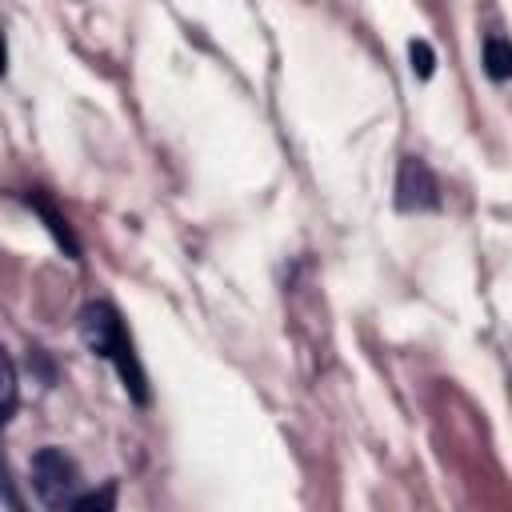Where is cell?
<instances>
[{
    "instance_id": "1",
    "label": "cell",
    "mask_w": 512,
    "mask_h": 512,
    "mask_svg": "<svg viewBox=\"0 0 512 512\" xmlns=\"http://www.w3.org/2000/svg\"><path fill=\"white\" fill-rule=\"evenodd\" d=\"M80 336H84V344H88L96 356H104V360L120 372L128 396H132L136 404H148V380H144V368H140V360H136V352H132L128 332H124V324H120V312H116L112 304H104V300L88 304V308L80 312Z\"/></svg>"
},
{
    "instance_id": "2",
    "label": "cell",
    "mask_w": 512,
    "mask_h": 512,
    "mask_svg": "<svg viewBox=\"0 0 512 512\" xmlns=\"http://www.w3.org/2000/svg\"><path fill=\"white\" fill-rule=\"evenodd\" d=\"M32 488L44 500L48 512H68L84 492L76 460L64 448H52V444L32 456Z\"/></svg>"
},
{
    "instance_id": "3",
    "label": "cell",
    "mask_w": 512,
    "mask_h": 512,
    "mask_svg": "<svg viewBox=\"0 0 512 512\" xmlns=\"http://www.w3.org/2000/svg\"><path fill=\"white\" fill-rule=\"evenodd\" d=\"M436 180H432V172H428V164L420 160V156H408L404 164H400V180H396V204L404 208V212H412V208H436Z\"/></svg>"
},
{
    "instance_id": "4",
    "label": "cell",
    "mask_w": 512,
    "mask_h": 512,
    "mask_svg": "<svg viewBox=\"0 0 512 512\" xmlns=\"http://www.w3.org/2000/svg\"><path fill=\"white\" fill-rule=\"evenodd\" d=\"M484 72H488L496 84L508 80V72H512V48H508L504 36H488V40H484Z\"/></svg>"
},
{
    "instance_id": "5",
    "label": "cell",
    "mask_w": 512,
    "mask_h": 512,
    "mask_svg": "<svg viewBox=\"0 0 512 512\" xmlns=\"http://www.w3.org/2000/svg\"><path fill=\"white\" fill-rule=\"evenodd\" d=\"M16 404H20V384H16V364H12V356L0 348V424L16 412Z\"/></svg>"
},
{
    "instance_id": "6",
    "label": "cell",
    "mask_w": 512,
    "mask_h": 512,
    "mask_svg": "<svg viewBox=\"0 0 512 512\" xmlns=\"http://www.w3.org/2000/svg\"><path fill=\"white\" fill-rule=\"evenodd\" d=\"M68 512H116V484L108 480L104 488L80 492V500H76V504H72Z\"/></svg>"
},
{
    "instance_id": "7",
    "label": "cell",
    "mask_w": 512,
    "mask_h": 512,
    "mask_svg": "<svg viewBox=\"0 0 512 512\" xmlns=\"http://www.w3.org/2000/svg\"><path fill=\"white\" fill-rule=\"evenodd\" d=\"M408 56H412V72H416V76H432L436 56H432V48H428L424 40H412V44H408Z\"/></svg>"
},
{
    "instance_id": "8",
    "label": "cell",
    "mask_w": 512,
    "mask_h": 512,
    "mask_svg": "<svg viewBox=\"0 0 512 512\" xmlns=\"http://www.w3.org/2000/svg\"><path fill=\"white\" fill-rule=\"evenodd\" d=\"M4 64H8V48H4V32H0V72H4Z\"/></svg>"
}]
</instances>
